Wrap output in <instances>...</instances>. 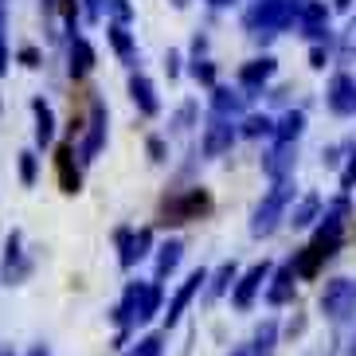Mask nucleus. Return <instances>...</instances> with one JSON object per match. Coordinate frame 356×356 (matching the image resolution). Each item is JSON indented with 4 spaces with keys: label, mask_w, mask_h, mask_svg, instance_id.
<instances>
[{
    "label": "nucleus",
    "mask_w": 356,
    "mask_h": 356,
    "mask_svg": "<svg viewBox=\"0 0 356 356\" xmlns=\"http://www.w3.org/2000/svg\"><path fill=\"white\" fill-rule=\"evenodd\" d=\"M302 4L305 0H254L251 8L243 12V28L254 40H274V35L290 32L293 24H298Z\"/></svg>",
    "instance_id": "f257e3e1"
},
{
    "label": "nucleus",
    "mask_w": 356,
    "mask_h": 356,
    "mask_svg": "<svg viewBox=\"0 0 356 356\" xmlns=\"http://www.w3.org/2000/svg\"><path fill=\"white\" fill-rule=\"evenodd\" d=\"M293 200V177L290 180H274V188L259 200V208L251 211V235L254 239H270L274 231L286 223V211H290Z\"/></svg>",
    "instance_id": "f03ea898"
},
{
    "label": "nucleus",
    "mask_w": 356,
    "mask_h": 356,
    "mask_svg": "<svg viewBox=\"0 0 356 356\" xmlns=\"http://www.w3.org/2000/svg\"><path fill=\"white\" fill-rule=\"evenodd\" d=\"M208 211H211V192L196 184V188H184L177 196H168L161 216H165V223H192V220H204Z\"/></svg>",
    "instance_id": "7ed1b4c3"
},
{
    "label": "nucleus",
    "mask_w": 356,
    "mask_h": 356,
    "mask_svg": "<svg viewBox=\"0 0 356 356\" xmlns=\"http://www.w3.org/2000/svg\"><path fill=\"white\" fill-rule=\"evenodd\" d=\"M321 314L333 325H345L356 314V278H329L321 290Z\"/></svg>",
    "instance_id": "20e7f679"
},
{
    "label": "nucleus",
    "mask_w": 356,
    "mask_h": 356,
    "mask_svg": "<svg viewBox=\"0 0 356 356\" xmlns=\"http://www.w3.org/2000/svg\"><path fill=\"white\" fill-rule=\"evenodd\" d=\"M235 137H239V126H235V118L211 114V118H208V126H204V134H200V153L216 161V157H223V153H231Z\"/></svg>",
    "instance_id": "39448f33"
},
{
    "label": "nucleus",
    "mask_w": 356,
    "mask_h": 356,
    "mask_svg": "<svg viewBox=\"0 0 356 356\" xmlns=\"http://www.w3.org/2000/svg\"><path fill=\"white\" fill-rule=\"evenodd\" d=\"M114 243H118V262H122V270H134L137 262L149 254V247H153V231L149 227H118Z\"/></svg>",
    "instance_id": "423d86ee"
},
{
    "label": "nucleus",
    "mask_w": 356,
    "mask_h": 356,
    "mask_svg": "<svg viewBox=\"0 0 356 356\" xmlns=\"http://www.w3.org/2000/svg\"><path fill=\"white\" fill-rule=\"evenodd\" d=\"M106 126H110L106 102H102V95H95V98H90V122H86L83 149H79V161H83V165L98 161V153H102V145H106Z\"/></svg>",
    "instance_id": "0eeeda50"
},
{
    "label": "nucleus",
    "mask_w": 356,
    "mask_h": 356,
    "mask_svg": "<svg viewBox=\"0 0 356 356\" xmlns=\"http://www.w3.org/2000/svg\"><path fill=\"white\" fill-rule=\"evenodd\" d=\"M270 274H274V262H266V259L254 262L251 270H243L239 282H235V290H231V305H235V309H251L254 298H259V290L270 282Z\"/></svg>",
    "instance_id": "6e6552de"
},
{
    "label": "nucleus",
    "mask_w": 356,
    "mask_h": 356,
    "mask_svg": "<svg viewBox=\"0 0 356 356\" xmlns=\"http://www.w3.org/2000/svg\"><path fill=\"white\" fill-rule=\"evenodd\" d=\"M35 262L24 254V235L20 231H12L8 243H4V262H0V282L4 286H20L28 274H32Z\"/></svg>",
    "instance_id": "1a4fd4ad"
},
{
    "label": "nucleus",
    "mask_w": 356,
    "mask_h": 356,
    "mask_svg": "<svg viewBox=\"0 0 356 356\" xmlns=\"http://www.w3.org/2000/svg\"><path fill=\"white\" fill-rule=\"evenodd\" d=\"M204 286H208V270H204V266H196V270H192L188 278H184V282L177 286V293L168 298V309H165V329H172V325H177L180 317H184V309H188V305L196 302V293L204 290Z\"/></svg>",
    "instance_id": "9d476101"
},
{
    "label": "nucleus",
    "mask_w": 356,
    "mask_h": 356,
    "mask_svg": "<svg viewBox=\"0 0 356 356\" xmlns=\"http://www.w3.org/2000/svg\"><path fill=\"white\" fill-rule=\"evenodd\" d=\"M298 32L309 43H329V4L325 0H305L298 12Z\"/></svg>",
    "instance_id": "9b49d317"
},
{
    "label": "nucleus",
    "mask_w": 356,
    "mask_h": 356,
    "mask_svg": "<svg viewBox=\"0 0 356 356\" xmlns=\"http://www.w3.org/2000/svg\"><path fill=\"white\" fill-rule=\"evenodd\" d=\"M325 106H329L337 118L356 114V79L348 71L333 74V83H329V90H325Z\"/></svg>",
    "instance_id": "f8f14e48"
},
{
    "label": "nucleus",
    "mask_w": 356,
    "mask_h": 356,
    "mask_svg": "<svg viewBox=\"0 0 356 356\" xmlns=\"http://www.w3.org/2000/svg\"><path fill=\"white\" fill-rule=\"evenodd\" d=\"M293 165H298V141H274V149L262 157V172L274 180H290Z\"/></svg>",
    "instance_id": "ddd939ff"
},
{
    "label": "nucleus",
    "mask_w": 356,
    "mask_h": 356,
    "mask_svg": "<svg viewBox=\"0 0 356 356\" xmlns=\"http://www.w3.org/2000/svg\"><path fill=\"white\" fill-rule=\"evenodd\" d=\"M274 74H278V59H274V55H259V59H251V63L239 67V86L247 90V95H259Z\"/></svg>",
    "instance_id": "4468645a"
},
{
    "label": "nucleus",
    "mask_w": 356,
    "mask_h": 356,
    "mask_svg": "<svg viewBox=\"0 0 356 356\" xmlns=\"http://www.w3.org/2000/svg\"><path fill=\"white\" fill-rule=\"evenodd\" d=\"M55 172H59V188H63L67 196H79V192H83V168H79V161H74L71 141L55 149Z\"/></svg>",
    "instance_id": "2eb2a0df"
},
{
    "label": "nucleus",
    "mask_w": 356,
    "mask_h": 356,
    "mask_svg": "<svg viewBox=\"0 0 356 356\" xmlns=\"http://www.w3.org/2000/svg\"><path fill=\"white\" fill-rule=\"evenodd\" d=\"M247 90L243 86H211V114H220V118H243V110H247Z\"/></svg>",
    "instance_id": "dca6fc26"
},
{
    "label": "nucleus",
    "mask_w": 356,
    "mask_h": 356,
    "mask_svg": "<svg viewBox=\"0 0 356 356\" xmlns=\"http://www.w3.org/2000/svg\"><path fill=\"white\" fill-rule=\"evenodd\" d=\"M95 63H98L95 43L86 35H71V43H67V71H71V79H86L95 71Z\"/></svg>",
    "instance_id": "f3484780"
},
{
    "label": "nucleus",
    "mask_w": 356,
    "mask_h": 356,
    "mask_svg": "<svg viewBox=\"0 0 356 356\" xmlns=\"http://www.w3.org/2000/svg\"><path fill=\"white\" fill-rule=\"evenodd\" d=\"M302 282L298 270H293V262H282V266H274L270 282H266V305H286L293 302V286Z\"/></svg>",
    "instance_id": "a211bd4d"
},
{
    "label": "nucleus",
    "mask_w": 356,
    "mask_h": 356,
    "mask_svg": "<svg viewBox=\"0 0 356 356\" xmlns=\"http://www.w3.org/2000/svg\"><path fill=\"white\" fill-rule=\"evenodd\" d=\"M129 98H134V106H137V114L141 118H157L161 114L157 86L149 83L145 74H129Z\"/></svg>",
    "instance_id": "6ab92c4d"
},
{
    "label": "nucleus",
    "mask_w": 356,
    "mask_h": 356,
    "mask_svg": "<svg viewBox=\"0 0 356 356\" xmlns=\"http://www.w3.org/2000/svg\"><path fill=\"white\" fill-rule=\"evenodd\" d=\"M321 211H325V204H321V196L317 192H305L298 204H293L290 211H286V223H290L293 231H302V227H314L317 220H321Z\"/></svg>",
    "instance_id": "aec40b11"
},
{
    "label": "nucleus",
    "mask_w": 356,
    "mask_h": 356,
    "mask_svg": "<svg viewBox=\"0 0 356 356\" xmlns=\"http://www.w3.org/2000/svg\"><path fill=\"white\" fill-rule=\"evenodd\" d=\"M106 40H110V47H114V55L122 59L126 67L137 63V40L129 35V24H106Z\"/></svg>",
    "instance_id": "412c9836"
},
{
    "label": "nucleus",
    "mask_w": 356,
    "mask_h": 356,
    "mask_svg": "<svg viewBox=\"0 0 356 356\" xmlns=\"http://www.w3.org/2000/svg\"><path fill=\"white\" fill-rule=\"evenodd\" d=\"M32 114H35V149H47L55 141V114L43 98H32Z\"/></svg>",
    "instance_id": "4be33fe9"
},
{
    "label": "nucleus",
    "mask_w": 356,
    "mask_h": 356,
    "mask_svg": "<svg viewBox=\"0 0 356 356\" xmlns=\"http://www.w3.org/2000/svg\"><path fill=\"white\" fill-rule=\"evenodd\" d=\"M180 259H184V243H180V239L161 243V247H157V270H153V278H157V282H165L168 274H177Z\"/></svg>",
    "instance_id": "5701e85b"
},
{
    "label": "nucleus",
    "mask_w": 356,
    "mask_h": 356,
    "mask_svg": "<svg viewBox=\"0 0 356 356\" xmlns=\"http://www.w3.org/2000/svg\"><path fill=\"white\" fill-rule=\"evenodd\" d=\"M235 282H239V266L235 262H223L216 274H208V302H220L223 293L235 290Z\"/></svg>",
    "instance_id": "b1692460"
},
{
    "label": "nucleus",
    "mask_w": 356,
    "mask_h": 356,
    "mask_svg": "<svg viewBox=\"0 0 356 356\" xmlns=\"http://www.w3.org/2000/svg\"><path fill=\"white\" fill-rule=\"evenodd\" d=\"M161 298H165V290H161V282H157V278L141 286V305H137V325H149L153 317L161 314Z\"/></svg>",
    "instance_id": "393cba45"
},
{
    "label": "nucleus",
    "mask_w": 356,
    "mask_h": 356,
    "mask_svg": "<svg viewBox=\"0 0 356 356\" xmlns=\"http://www.w3.org/2000/svg\"><path fill=\"white\" fill-rule=\"evenodd\" d=\"M305 134V110H286L274 122V141H298Z\"/></svg>",
    "instance_id": "a878e982"
},
{
    "label": "nucleus",
    "mask_w": 356,
    "mask_h": 356,
    "mask_svg": "<svg viewBox=\"0 0 356 356\" xmlns=\"http://www.w3.org/2000/svg\"><path fill=\"white\" fill-rule=\"evenodd\" d=\"M290 262H293V270H298V278H302V282H314V278H317V270L325 266V259L314 251V247H302V251L293 254Z\"/></svg>",
    "instance_id": "bb28decb"
},
{
    "label": "nucleus",
    "mask_w": 356,
    "mask_h": 356,
    "mask_svg": "<svg viewBox=\"0 0 356 356\" xmlns=\"http://www.w3.org/2000/svg\"><path fill=\"white\" fill-rule=\"evenodd\" d=\"M239 137H251V141H259V137H274V118L266 114H247L239 122Z\"/></svg>",
    "instance_id": "cd10ccee"
},
{
    "label": "nucleus",
    "mask_w": 356,
    "mask_h": 356,
    "mask_svg": "<svg viewBox=\"0 0 356 356\" xmlns=\"http://www.w3.org/2000/svg\"><path fill=\"white\" fill-rule=\"evenodd\" d=\"M122 356H165V337H161V333H145L137 345H129Z\"/></svg>",
    "instance_id": "c85d7f7f"
},
{
    "label": "nucleus",
    "mask_w": 356,
    "mask_h": 356,
    "mask_svg": "<svg viewBox=\"0 0 356 356\" xmlns=\"http://www.w3.org/2000/svg\"><path fill=\"white\" fill-rule=\"evenodd\" d=\"M35 180H40V153H35V149H24L20 153V184L32 188Z\"/></svg>",
    "instance_id": "c756f323"
},
{
    "label": "nucleus",
    "mask_w": 356,
    "mask_h": 356,
    "mask_svg": "<svg viewBox=\"0 0 356 356\" xmlns=\"http://www.w3.org/2000/svg\"><path fill=\"white\" fill-rule=\"evenodd\" d=\"M188 71H192V79H196L200 86H208V90L216 86V63H208V59H192Z\"/></svg>",
    "instance_id": "7c9ffc66"
},
{
    "label": "nucleus",
    "mask_w": 356,
    "mask_h": 356,
    "mask_svg": "<svg viewBox=\"0 0 356 356\" xmlns=\"http://www.w3.org/2000/svg\"><path fill=\"white\" fill-rule=\"evenodd\" d=\"M106 12H110V20H114V24H129V20H134V4H129V0H106Z\"/></svg>",
    "instance_id": "2f4dec72"
},
{
    "label": "nucleus",
    "mask_w": 356,
    "mask_h": 356,
    "mask_svg": "<svg viewBox=\"0 0 356 356\" xmlns=\"http://www.w3.org/2000/svg\"><path fill=\"white\" fill-rule=\"evenodd\" d=\"M79 0H59V16H63V24H67V32H79Z\"/></svg>",
    "instance_id": "473e14b6"
},
{
    "label": "nucleus",
    "mask_w": 356,
    "mask_h": 356,
    "mask_svg": "<svg viewBox=\"0 0 356 356\" xmlns=\"http://www.w3.org/2000/svg\"><path fill=\"white\" fill-rule=\"evenodd\" d=\"M192 122H196V102H184L177 110V118H172V129H177V134H184V129H192Z\"/></svg>",
    "instance_id": "72a5a7b5"
},
{
    "label": "nucleus",
    "mask_w": 356,
    "mask_h": 356,
    "mask_svg": "<svg viewBox=\"0 0 356 356\" xmlns=\"http://www.w3.org/2000/svg\"><path fill=\"white\" fill-rule=\"evenodd\" d=\"M145 153H149V161H153V165H161V161H168V145H165V137H149L145 141Z\"/></svg>",
    "instance_id": "f704fd0d"
},
{
    "label": "nucleus",
    "mask_w": 356,
    "mask_h": 356,
    "mask_svg": "<svg viewBox=\"0 0 356 356\" xmlns=\"http://www.w3.org/2000/svg\"><path fill=\"white\" fill-rule=\"evenodd\" d=\"M356 188V149L348 153L345 168H341V192H353Z\"/></svg>",
    "instance_id": "c9c22d12"
},
{
    "label": "nucleus",
    "mask_w": 356,
    "mask_h": 356,
    "mask_svg": "<svg viewBox=\"0 0 356 356\" xmlns=\"http://www.w3.org/2000/svg\"><path fill=\"white\" fill-rule=\"evenodd\" d=\"M28 71H35V67H43V55H40V47H20V55H16Z\"/></svg>",
    "instance_id": "e433bc0d"
},
{
    "label": "nucleus",
    "mask_w": 356,
    "mask_h": 356,
    "mask_svg": "<svg viewBox=\"0 0 356 356\" xmlns=\"http://www.w3.org/2000/svg\"><path fill=\"white\" fill-rule=\"evenodd\" d=\"M325 63H329V47H325V43H314V47H309V67H314V71H325Z\"/></svg>",
    "instance_id": "4c0bfd02"
},
{
    "label": "nucleus",
    "mask_w": 356,
    "mask_h": 356,
    "mask_svg": "<svg viewBox=\"0 0 356 356\" xmlns=\"http://www.w3.org/2000/svg\"><path fill=\"white\" fill-rule=\"evenodd\" d=\"M348 149H353V145H348V141H345V145H329V149H325V165H329V168H337V165H341V153H348Z\"/></svg>",
    "instance_id": "58836bf2"
},
{
    "label": "nucleus",
    "mask_w": 356,
    "mask_h": 356,
    "mask_svg": "<svg viewBox=\"0 0 356 356\" xmlns=\"http://www.w3.org/2000/svg\"><path fill=\"white\" fill-rule=\"evenodd\" d=\"M180 63H184V55H180V51H168V55H165V71H168V79H180Z\"/></svg>",
    "instance_id": "ea45409f"
},
{
    "label": "nucleus",
    "mask_w": 356,
    "mask_h": 356,
    "mask_svg": "<svg viewBox=\"0 0 356 356\" xmlns=\"http://www.w3.org/2000/svg\"><path fill=\"white\" fill-rule=\"evenodd\" d=\"M83 4H86V20H90V24H98V20H102L106 0H83Z\"/></svg>",
    "instance_id": "a19ab883"
},
{
    "label": "nucleus",
    "mask_w": 356,
    "mask_h": 356,
    "mask_svg": "<svg viewBox=\"0 0 356 356\" xmlns=\"http://www.w3.org/2000/svg\"><path fill=\"white\" fill-rule=\"evenodd\" d=\"M353 47H356V20L345 28V40H341V55L348 59V55H353Z\"/></svg>",
    "instance_id": "79ce46f5"
},
{
    "label": "nucleus",
    "mask_w": 356,
    "mask_h": 356,
    "mask_svg": "<svg viewBox=\"0 0 356 356\" xmlns=\"http://www.w3.org/2000/svg\"><path fill=\"white\" fill-rule=\"evenodd\" d=\"M231 356H270V353H262L254 341H247V345H239V348H231Z\"/></svg>",
    "instance_id": "37998d69"
},
{
    "label": "nucleus",
    "mask_w": 356,
    "mask_h": 356,
    "mask_svg": "<svg viewBox=\"0 0 356 356\" xmlns=\"http://www.w3.org/2000/svg\"><path fill=\"white\" fill-rule=\"evenodd\" d=\"M204 51H208V40L196 35V40H192V59H204Z\"/></svg>",
    "instance_id": "c03bdc74"
},
{
    "label": "nucleus",
    "mask_w": 356,
    "mask_h": 356,
    "mask_svg": "<svg viewBox=\"0 0 356 356\" xmlns=\"http://www.w3.org/2000/svg\"><path fill=\"white\" fill-rule=\"evenodd\" d=\"M0 74H8V43L0 35Z\"/></svg>",
    "instance_id": "a18cd8bd"
},
{
    "label": "nucleus",
    "mask_w": 356,
    "mask_h": 356,
    "mask_svg": "<svg viewBox=\"0 0 356 356\" xmlns=\"http://www.w3.org/2000/svg\"><path fill=\"white\" fill-rule=\"evenodd\" d=\"M4 28H8V0H0V35H4Z\"/></svg>",
    "instance_id": "49530a36"
},
{
    "label": "nucleus",
    "mask_w": 356,
    "mask_h": 356,
    "mask_svg": "<svg viewBox=\"0 0 356 356\" xmlns=\"http://www.w3.org/2000/svg\"><path fill=\"white\" fill-rule=\"evenodd\" d=\"M28 356H51V348H47V345H35V348H32V353H28Z\"/></svg>",
    "instance_id": "de8ad7c7"
},
{
    "label": "nucleus",
    "mask_w": 356,
    "mask_h": 356,
    "mask_svg": "<svg viewBox=\"0 0 356 356\" xmlns=\"http://www.w3.org/2000/svg\"><path fill=\"white\" fill-rule=\"evenodd\" d=\"M333 8H341V12H348V8H353V0H333Z\"/></svg>",
    "instance_id": "09e8293b"
},
{
    "label": "nucleus",
    "mask_w": 356,
    "mask_h": 356,
    "mask_svg": "<svg viewBox=\"0 0 356 356\" xmlns=\"http://www.w3.org/2000/svg\"><path fill=\"white\" fill-rule=\"evenodd\" d=\"M211 8H227V4H235V0H208Z\"/></svg>",
    "instance_id": "8fccbe9b"
},
{
    "label": "nucleus",
    "mask_w": 356,
    "mask_h": 356,
    "mask_svg": "<svg viewBox=\"0 0 356 356\" xmlns=\"http://www.w3.org/2000/svg\"><path fill=\"white\" fill-rule=\"evenodd\" d=\"M0 356H16V353H12V348H8V345H4V348H0Z\"/></svg>",
    "instance_id": "3c124183"
}]
</instances>
